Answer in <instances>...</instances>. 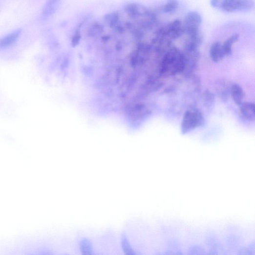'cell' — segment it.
<instances>
[{
	"instance_id": "6da1fadb",
	"label": "cell",
	"mask_w": 255,
	"mask_h": 255,
	"mask_svg": "<svg viewBox=\"0 0 255 255\" xmlns=\"http://www.w3.org/2000/svg\"><path fill=\"white\" fill-rule=\"evenodd\" d=\"M186 65L184 53L177 48L169 47L160 66L159 73L164 77H169L184 73Z\"/></svg>"
},
{
	"instance_id": "7a4b0ae2",
	"label": "cell",
	"mask_w": 255,
	"mask_h": 255,
	"mask_svg": "<svg viewBox=\"0 0 255 255\" xmlns=\"http://www.w3.org/2000/svg\"><path fill=\"white\" fill-rule=\"evenodd\" d=\"M211 4L214 8L228 12L248 11L255 5L254 1L250 0H213Z\"/></svg>"
},
{
	"instance_id": "3957f363",
	"label": "cell",
	"mask_w": 255,
	"mask_h": 255,
	"mask_svg": "<svg viewBox=\"0 0 255 255\" xmlns=\"http://www.w3.org/2000/svg\"><path fill=\"white\" fill-rule=\"evenodd\" d=\"M184 32L182 22L176 19L161 28L157 33L156 39L170 43L180 37Z\"/></svg>"
},
{
	"instance_id": "277c9868",
	"label": "cell",
	"mask_w": 255,
	"mask_h": 255,
	"mask_svg": "<svg viewBox=\"0 0 255 255\" xmlns=\"http://www.w3.org/2000/svg\"><path fill=\"white\" fill-rule=\"evenodd\" d=\"M205 119L201 112L195 108L188 110L184 114L182 121L181 129L186 134L205 124Z\"/></svg>"
},
{
	"instance_id": "5b68a950",
	"label": "cell",
	"mask_w": 255,
	"mask_h": 255,
	"mask_svg": "<svg viewBox=\"0 0 255 255\" xmlns=\"http://www.w3.org/2000/svg\"><path fill=\"white\" fill-rule=\"evenodd\" d=\"M151 46L147 43H141L131 56V64L133 67L143 65L149 58Z\"/></svg>"
},
{
	"instance_id": "8992f818",
	"label": "cell",
	"mask_w": 255,
	"mask_h": 255,
	"mask_svg": "<svg viewBox=\"0 0 255 255\" xmlns=\"http://www.w3.org/2000/svg\"><path fill=\"white\" fill-rule=\"evenodd\" d=\"M202 22L200 14L196 11L189 12L186 15L184 22V30L189 36L199 32V28Z\"/></svg>"
},
{
	"instance_id": "52a82bcc",
	"label": "cell",
	"mask_w": 255,
	"mask_h": 255,
	"mask_svg": "<svg viewBox=\"0 0 255 255\" xmlns=\"http://www.w3.org/2000/svg\"><path fill=\"white\" fill-rule=\"evenodd\" d=\"M232 85L225 80H219L215 84V90L218 96L223 101L228 100L231 94Z\"/></svg>"
},
{
	"instance_id": "ba28073f",
	"label": "cell",
	"mask_w": 255,
	"mask_h": 255,
	"mask_svg": "<svg viewBox=\"0 0 255 255\" xmlns=\"http://www.w3.org/2000/svg\"><path fill=\"white\" fill-rule=\"evenodd\" d=\"M21 32L22 30L18 29L0 39V49L6 48L15 43Z\"/></svg>"
},
{
	"instance_id": "9c48e42d",
	"label": "cell",
	"mask_w": 255,
	"mask_h": 255,
	"mask_svg": "<svg viewBox=\"0 0 255 255\" xmlns=\"http://www.w3.org/2000/svg\"><path fill=\"white\" fill-rule=\"evenodd\" d=\"M240 113L242 117L249 121H254L255 118V105L252 103H243L240 106Z\"/></svg>"
},
{
	"instance_id": "30bf717a",
	"label": "cell",
	"mask_w": 255,
	"mask_h": 255,
	"mask_svg": "<svg viewBox=\"0 0 255 255\" xmlns=\"http://www.w3.org/2000/svg\"><path fill=\"white\" fill-rule=\"evenodd\" d=\"M222 44L220 42H216L213 43L210 48V57L212 61L215 63L220 62L225 57Z\"/></svg>"
},
{
	"instance_id": "8fae6325",
	"label": "cell",
	"mask_w": 255,
	"mask_h": 255,
	"mask_svg": "<svg viewBox=\"0 0 255 255\" xmlns=\"http://www.w3.org/2000/svg\"><path fill=\"white\" fill-rule=\"evenodd\" d=\"M231 95L237 105L240 106L243 103L245 93L240 85L237 84L232 85Z\"/></svg>"
},
{
	"instance_id": "7c38bea8",
	"label": "cell",
	"mask_w": 255,
	"mask_h": 255,
	"mask_svg": "<svg viewBox=\"0 0 255 255\" xmlns=\"http://www.w3.org/2000/svg\"><path fill=\"white\" fill-rule=\"evenodd\" d=\"M239 37V34H234L222 44L225 57L230 56L232 54L233 46L235 43L238 41Z\"/></svg>"
},
{
	"instance_id": "4fadbf2b",
	"label": "cell",
	"mask_w": 255,
	"mask_h": 255,
	"mask_svg": "<svg viewBox=\"0 0 255 255\" xmlns=\"http://www.w3.org/2000/svg\"><path fill=\"white\" fill-rule=\"evenodd\" d=\"M82 255H95L92 242L87 238H83L80 243Z\"/></svg>"
},
{
	"instance_id": "5bb4252c",
	"label": "cell",
	"mask_w": 255,
	"mask_h": 255,
	"mask_svg": "<svg viewBox=\"0 0 255 255\" xmlns=\"http://www.w3.org/2000/svg\"><path fill=\"white\" fill-rule=\"evenodd\" d=\"M121 243L125 255H138L125 234L121 236Z\"/></svg>"
},
{
	"instance_id": "9a60e30c",
	"label": "cell",
	"mask_w": 255,
	"mask_h": 255,
	"mask_svg": "<svg viewBox=\"0 0 255 255\" xmlns=\"http://www.w3.org/2000/svg\"><path fill=\"white\" fill-rule=\"evenodd\" d=\"M208 255H227V253L222 243L215 241L211 243Z\"/></svg>"
},
{
	"instance_id": "2e32d148",
	"label": "cell",
	"mask_w": 255,
	"mask_h": 255,
	"mask_svg": "<svg viewBox=\"0 0 255 255\" xmlns=\"http://www.w3.org/2000/svg\"><path fill=\"white\" fill-rule=\"evenodd\" d=\"M202 98L204 105L207 108L211 107L214 104L215 96L209 90H207L204 92Z\"/></svg>"
},
{
	"instance_id": "e0dca14e",
	"label": "cell",
	"mask_w": 255,
	"mask_h": 255,
	"mask_svg": "<svg viewBox=\"0 0 255 255\" xmlns=\"http://www.w3.org/2000/svg\"><path fill=\"white\" fill-rule=\"evenodd\" d=\"M106 22L112 28H116L119 24L120 18L118 13H112L105 17Z\"/></svg>"
},
{
	"instance_id": "ac0fdd59",
	"label": "cell",
	"mask_w": 255,
	"mask_h": 255,
	"mask_svg": "<svg viewBox=\"0 0 255 255\" xmlns=\"http://www.w3.org/2000/svg\"><path fill=\"white\" fill-rule=\"evenodd\" d=\"M187 255H208V251L200 245H194L188 251Z\"/></svg>"
},
{
	"instance_id": "d6986e66",
	"label": "cell",
	"mask_w": 255,
	"mask_h": 255,
	"mask_svg": "<svg viewBox=\"0 0 255 255\" xmlns=\"http://www.w3.org/2000/svg\"><path fill=\"white\" fill-rule=\"evenodd\" d=\"M237 255H255V245L253 242L248 246L241 248L238 252Z\"/></svg>"
},
{
	"instance_id": "ffe728a7",
	"label": "cell",
	"mask_w": 255,
	"mask_h": 255,
	"mask_svg": "<svg viewBox=\"0 0 255 255\" xmlns=\"http://www.w3.org/2000/svg\"><path fill=\"white\" fill-rule=\"evenodd\" d=\"M179 5V3L177 1H170L168 2L163 7L165 13H170L175 11Z\"/></svg>"
},
{
	"instance_id": "44dd1931",
	"label": "cell",
	"mask_w": 255,
	"mask_h": 255,
	"mask_svg": "<svg viewBox=\"0 0 255 255\" xmlns=\"http://www.w3.org/2000/svg\"><path fill=\"white\" fill-rule=\"evenodd\" d=\"M55 2L49 1L44 6L42 14L43 16H48L53 13L55 9Z\"/></svg>"
},
{
	"instance_id": "7402d4cb",
	"label": "cell",
	"mask_w": 255,
	"mask_h": 255,
	"mask_svg": "<svg viewBox=\"0 0 255 255\" xmlns=\"http://www.w3.org/2000/svg\"><path fill=\"white\" fill-rule=\"evenodd\" d=\"M104 31L103 25L100 24H94L91 28L90 34L91 35H97L100 34Z\"/></svg>"
},
{
	"instance_id": "603a6c76",
	"label": "cell",
	"mask_w": 255,
	"mask_h": 255,
	"mask_svg": "<svg viewBox=\"0 0 255 255\" xmlns=\"http://www.w3.org/2000/svg\"><path fill=\"white\" fill-rule=\"evenodd\" d=\"M81 39V33L78 30H77V31H76L75 32L74 35L73 36V37L72 38V41H71L72 45L74 46L77 45L79 43Z\"/></svg>"
},
{
	"instance_id": "cb8c5ba5",
	"label": "cell",
	"mask_w": 255,
	"mask_h": 255,
	"mask_svg": "<svg viewBox=\"0 0 255 255\" xmlns=\"http://www.w3.org/2000/svg\"><path fill=\"white\" fill-rule=\"evenodd\" d=\"M164 255H183V254L180 250H171L167 251Z\"/></svg>"
},
{
	"instance_id": "d4e9b609",
	"label": "cell",
	"mask_w": 255,
	"mask_h": 255,
	"mask_svg": "<svg viewBox=\"0 0 255 255\" xmlns=\"http://www.w3.org/2000/svg\"><path fill=\"white\" fill-rule=\"evenodd\" d=\"M0 255H5L3 252L0 249Z\"/></svg>"
},
{
	"instance_id": "484cf974",
	"label": "cell",
	"mask_w": 255,
	"mask_h": 255,
	"mask_svg": "<svg viewBox=\"0 0 255 255\" xmlns=\"http://www.w3.org/2000/svg\"><path fill=\"white\" fill-rule=\"evenodd\" d=\"M61 255H70L68 254H63Z\"/></svg>"
},
{
	"instance_id": "4316f807",
	"label": "cell",
	"mask_w": 255,
	"mask_h": 255,
	"mask_svg": "<svg viewBox=\"0 0 255 255\" xmlns=\"http://www.w3.org/2000/svg\"><path fill=\"white\" fill-rule=\"evenodd\" d=\"M95 255H102L99 254H95Z\"/></svg>"
}]
</instances>
